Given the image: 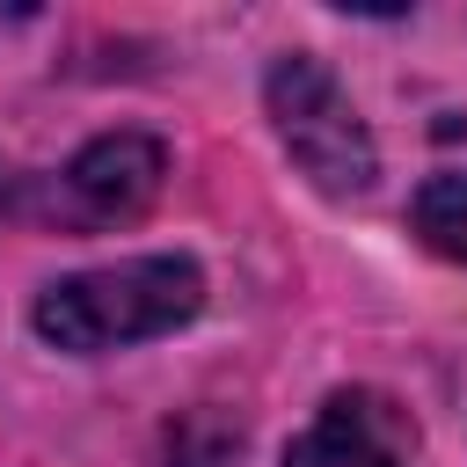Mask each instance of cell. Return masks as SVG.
I'll list each match as a JSON object with an SVG mask.
<instances>
[{"instance_id":"6da1fadb","label":"cell","mask_w":467,"mask_h":467,"mask_svg":"<svg viewBox=\"0 0 467 467\" xmlns=\"http://www.w3.org/2000/svg\"><path fill=\"white\" fill-rule=\"evenodd\" d=\"M197 306H204V270L190 255H124V263L73 270V277L44 285L29 306V328L51 350L102 358V350L175 336L182 321H197Z\"/></svg>"},{"instance_id":"7a4b0ae2","label":"cell","mask_w":467,"mask_h":467,"mask_svg":"<svg viewBox=\"0 0 467 467\" xmlns=\"http://www.w3.org/2000/svg\"><path fill=\"white\" fill-rule=\"evenodd\" d=\"M263 109L277 146L292 153V168L321 190V197H365L379 182V146L350 102V88L314 58V51H285L263 73Z\"/></svg>"},{"instance_id":"3957f363","label":"cell","mask_w":467,"mask_h":467,"mask_svg":"<svg viewBox=\"0 0 467 467\" xmlns=\"http://www.w3.org/2000/svg\"><path fill=\"white\" fill-rule=\"evenodd\" d=\"M168 182V146L153 131H102L88 139L44 190V212L58 226L102 234V226H131Z\"/></svg>"},{"instance_id":"277c9868","label":"cell","mask_w":467,"mask_h":467,"mask_svg":"<svg viewBox=\"0 0 467 467\" xmlns=\"http://www.w3.org/2000/svg\"><path fill=\"white\" fill-rule=\"evenodd\" d=\"M409 460H416V423L379 387H336L314 409V423L285 445V467H409Z\"/></svg>"},{"instance_id":"5b68a950","label":"cell","mask_w":467,"mask_h":467,"mask_svg":"<svg viewBox=\"0 0 467 467\" xmlns=\"http://www.w3.org/2000/svg\"><path fill=\"white\" fill-rule=\"evenodd\" d=\"M409 226H416V241H423L431 255L467 263V168H438V175L416 190Z\"/></svg>"},{"instance_id":"8992f818","label":"cell","mask_w":467,"mask_h":467,"mask_svg":"<svg viewBox=\"0 0 467 467\" xmlns=\"http://www.w3.org/2000/svg\"><path fill=\"white\" fill-rule=\"evenodd\" d=\"M0 204H7V175H0Z\"/></svg>"}]
</instances>
